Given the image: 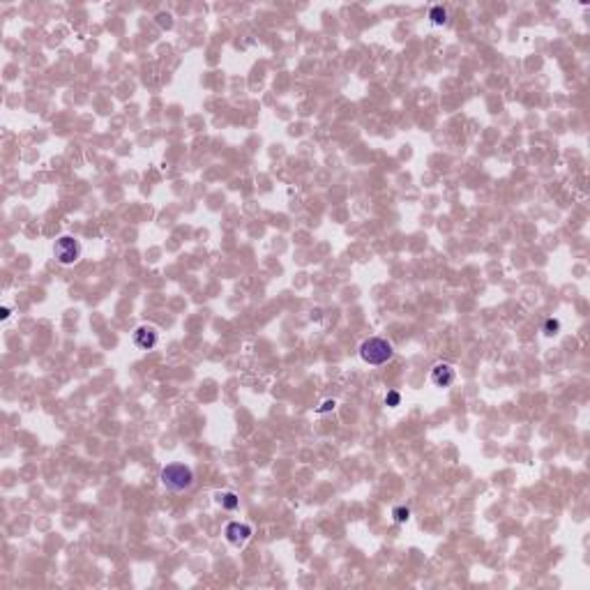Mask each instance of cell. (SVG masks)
Returning <instances> with one entry per match:
<instances>
[{
	"mask_svg": "<svg viewBox=\"0 0 590 590\" xmlns=\"http://www.w3.org/2000/svg\"><path fill=\"white\" fill-rule=\"evenodd\" d=\"M159 480L166 491L171 493H185L194 487V470L185 464H169L161 468Z\"/></svg>",
	"mask_w": 590,
	"mask_h": 590,
	"instance_id": "obj_1",
	"label": "cell"
},
{
	"mask_svg": "<svg viewBox=\"0 0 590 590\" xmlns=\"http://www.w3.org/2000/svg\"><path fill=\"white\" fill-rule=\"evenodd\" d=\"M392 355H394L392 344L388 339H383V337H371V339L362 341V346H360V358H362V362L371 364V367H380V364L390 362Z\"/></svg>",
	"mask_w": 590,
	"mask_h": 590,
	"instance_id": "obj_2",
	"label": "cell"
},
{
	"mask_svg": "<svg viewBox=\"0 0 590 590\" xmlns=\"http://www.w3.org/2000/svg\"><path fill=\"white\" fill-rule=\"evenodd\" d=\"M81 242L72 235H63L56 240L53 245V254H56V261L60 265H74L76 261L81 259Z\"/></svg>",
	"mask_w": 590,
	"mask_h": 590,
	"instance_id": "obj_3",
	"label": "cell"
},
{
	"mask_svg": "<svg viewBox=\"0 0 590 590\" xmlns=\"http://www.w3.org/2000/svg\"><path fill=\"white\" fill-rule=\"evenodd\" d=\"M429 378H431V383H434L436 388L445 390V388H450V385L454 383L456 371H454V367H452V364H447V362H438V364H434V367H431Z\"/></svg>",
	"mask_w": 590,
	"mask_h": 590,
	"instance_id": "obj_4",
	"label": "cell"
},
{
	"mask_svg": "<svg viewBox=\"0 0 590 590\" xmlns=\"http://www.w3.org/2000/svg\"><path fill=\"white\" fill-rule=\"evenodd\" d=\"M226 540L231 542L233 546H245L247 540L251 537V526H247V523H240V521H231L226 526Z\"/></svg>",
	"mask_w": 590,
	"mask_h": 590,
	"instance_id": "obj_5",
	"label": "cell"
},
{
	"mask_svg": "<svg viewBox=\"0 0 590 590\" xmlns=\"http://www.w3.org/2000/svg\"><path fill=\"white\" fill-rule=\"evenodd\" d=\"M157 330L152 325H141L134 330V346L141 351H152L157 346Z\"/></svg>",
	"mask_w": 590,
	"mask_h": 590,
	"instance_id": "obj_6",
	"label": "cell"
},
{
	"mask_svg": "<svg viewBox=\"0 0 590 590\" xmlns=\"http://www.w3.org/2000/svg\"><path fill=\"white\" fill-rule=\"evenodd\" d=\"M217 503L224 507V510H237V505H240V498L235 496L233 491H219L217 493Z\"/></svg>",
	"mask_w": 590,
	"mask_h": 590,
	"instance_id": "obj_7",
	"label": "cell"
},
{
	"mask_svg": "<svg viewBox=\"0 0 590 590\" xmlns=\"http://www.w3.org/2000/svg\"><path fill=\"white\" fill-rule=\"evenodd\" d=\"M429 19H431L434 26H445V23H447V9L442 7V5H436V7H431Z\"/></svg>",
	"mask_w": 590,
	"mask_h": 590,
	"instance_id": "obj_8",
	"label": "cell"
},
{
	"mask_svg": "<svg viewBox=\"0 0 590 590\" xmlns=\"http://www.w3.org/2000/svg\"><path fill=\"white\" fill-rule=\"evenodd\" d=\"M392 517H394V521H397V523H406L408 519H411V510H408V507H394Z\"/></svg>",
	"mask_w": 590,
	"mask_h": 590,
	"instance_id": "obj_9",
	"label": "cell"
},
{
	"mask_svg": "<svg viewBox=\"0 0 590 590\" xmlns=\"http://www.w3.org/2000/svg\"><path fill=\"white\" fill-rule=\"evenodd\" d=\"M558 330H560V321H556V318H549L544 323V335L554 337V335H558Z\"/></svg>",
	"mask_w": 590,
	"mask_h": 590,
	"instance_id": "obj_10",
	"label": "cell"
},
{
	"mask_svg": "<svg viewBox=\"0 0 590 590\" xmlns=\"http://www.w3.org/2000/svg\"><path fill=\"white\" fill-rule=\"evenodd\" d=\"M399 401H401V394H399V392H388V397H385V403L392 406V408L399 406Z\"/></svg>",
	"mask_w": 590,
	"mask_h": 590,
	"instance_id": "obj_11",
	"label": "cell"
},
{
	"mask_svg": "<svg viewBox=\"0 0 590 590\" xmlns=\"http://www.w3.org/2000/svg\"><path fill=\"white\" fill-rule=\"evenodd\" d=\"M335 406H337V403H335V401H325V403H323V406H321V408H318V413H327V411H335Z\"/></svg>",
	"mask_w": 590,
	"mask_h": 590,
	"instance_id": "obj_12",
	"label": "cell"
},
{
	"mask_svg": "<svg viewBox=\"0 0 590 590\" xmlns=\"http://www.w3.org/2000/svg\"><path fill=\"white\" fill-rule=\"evenodd\" d=\"M159 23H161V26H166V28H171V16H169V14H159Z\"/></svg>",
	"mask_w": 590,
	"mask_h": 590,
	"instance_id": "obj_13",
	"label": "cell"
},
{
	"mask_svg": "<svg viewBox=\"0 0 590 590\" xmlns=\"http://www.w3.org/2000/svg\"><path fill=\"white\" fill-rule=\"evenodd\" d=\"M9 314H12V311H9V307H3V311H0V318L5 321V318H9Z\"/></svg>",
	"mask_w": 590,
	"mask_h": 590,
	"instance_id": "obj_14",
	"label": "cell"
}]
</instances>
